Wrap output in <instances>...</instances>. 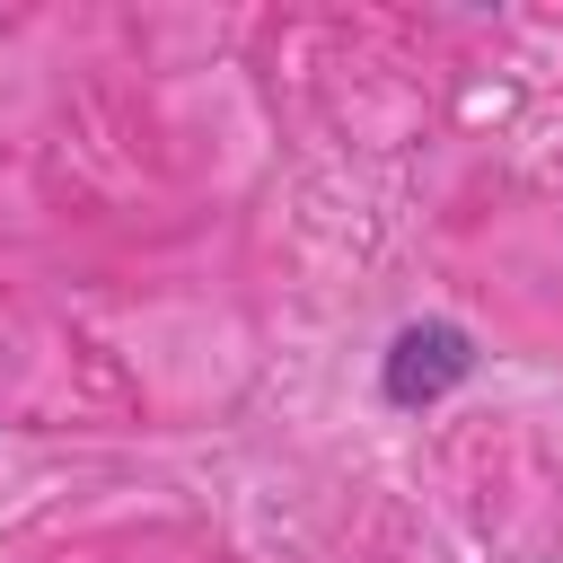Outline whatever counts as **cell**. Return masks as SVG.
<instances>
[{"instance_id":"cell-1","label":"cell","mask_w":563,"mask_h":563,"mask_svg":"<svg viewBox=\"0 0 563 563\" xmlns=\"http://www.w3.org/2000/svg\"><path fill=\"white\" fill-rule=\"evenodd\" d=\"M457 378H475V334L449 325V317H422V325H405V334L387 343L378 396H387L396 413H422V405H440Z\"/></svg>"}]
</instances>
